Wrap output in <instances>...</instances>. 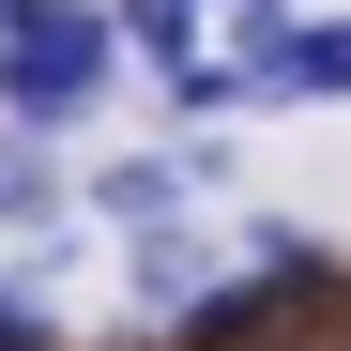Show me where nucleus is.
I'll list each match as a JSON object with an SVG mask.
<instances>
[{
    "label": "nucleus",
    "instance_id": "4",
    "mask_svg": "<svg viewBox=\"0 0 351 351\" xmlns=\"http://www.w3.org/2000/svg\"><path fill=\"white\" fill-rule=\"evenodd\" d=\"M229 260H245V245H199L184 214H168V229H138V306H153V321H184V306H199Z\"/></svg>",
    "mask_w": 351,
    "mask_h": 351
},
{
    "label": "nucleus",
    "instance_id": "5",
    "mask_svg": "<svg viewBox=\"0 0 351 351\" xmlns=\"http://www.w3.org/2000/svg\"><path fill=\"white\" fill-rule=\"evenodd\" d=\"M199 16H214V0H123V62L184 77V62H199Z\"/></svg>",
    "mask_w": 351,
    "mask_h": 351
},
{
    "label": "nucleus",
    "instance_id": "3",
    "mask_svg": "<svg viewBox=\"0 0 351 351\" xmlns=\"http://www.w3.org/2000/svg\"><path fill=\"white\" fill-rule=\"evenodd\" d=\"M199 184H214V153H123V168H92L77 199H92L107 229H123V245H138V229H168V214L199 199Z\"/></svg>",
    "mask_w": 351,
    "mask_h": 351
},
{
    "label": "nucleus",
    "instance_id": "2",
    "mask_svg": "<svg viewBox=\"0 0 351 351\" xmlns=\"http://www.w3.org/2000/svg\"><path fill=\"white\" fill-rule=\"evenodd\" d=\"M229 62H245L260 107H336V92H351V16H275V0H245Z\"/></svg>",
    "mask_w": 351,
    "mask_h": 351
},
{
    "label": "nucleus",
    "instance_id": "1",
    "mask_svg": "<svg viewBox=\"0 0 351 351\" xmlns=\"http://www.w3.org/2000/svg\"><path fill=\"white\" fill-rule=\"evenodd\" d=\"M107 77H123V16H92V0H0V123L62 138Z\"/></svg>",
    "mask_w": 351,
    "mask_h": 351
},
{
    "label": "nucleus",
    "instance_id": "7",
    "mask_svg": "<svg viewBox=\"0 0 351 351\" xmlns=\"http://www.w3.org/2000/svg\"><path fill=\"white\" fill-rule=\"evenodd\" d=\"M275 351H336V336H275Z\"/></svg>",
    "mask_w": 351,
    "mask_h": 351
},
{
    "label": "nucleus",
    "instance_id": "6",
    "mask_svg": "<svg viewBox=\"0 0 351 351\" xmlns=\"http://www.w3.org/2000/svg\"><path fill=\"white\" fill-rule=\"evenodd\" d=\"M46 214H62V168L31 123H0V229H46Z\"/></svg>",
    "mask_w": 351,
    "mask_h": 351
}]
</instances>
